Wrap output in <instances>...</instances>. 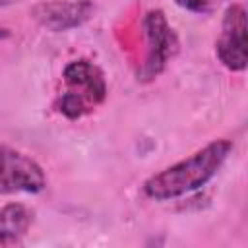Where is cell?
Wrapping results in <instances>:
<instances>
[{"label":"cell","instance_id":"9","mask_svg":"<svg viewBox=\"0 0 248 248\" xmlns=\"http://www.w3.org/2000/svg\"><path fill=\"white\" fill-rule=\"evenodd\" d=\"M6 37H10V31H8V29H2V27H0V39H6Z\"/></svg>","mask_w":248,"mask_h":248},{"label":"cell","instance_id":"5","mask_svg":"<svg viewBox=\"0 0 248 248\" xmlns=\"http://www.w3.org/2000/svg\"><path fill=\"white\" fill-rule=\"evenodd\" d=\"M248 23L242 4H231L225 10L221 21V35L215 43V54L219 62L231 72H242L246 68L248 48Z\"/></svg>","mask_w":248,"mask_h":248},{"label":"cell","instance_id":"7","mask_svg":"<svg viewBox=\"0 0 248 248\" xmlns=\"http://www.w3.org/2000/svg\"><path fill=\"white\" fill-rule=\"evenodd\" d=\"M33 223V211L23 203H6L0 207V246H17L27 236Z\"/></svg>","mask_w":248,"mask_h":248},{"label":"cell","instance_id":"8","mask_svg":"<svg viewBox=\"0 0 248 248\" xmlns=\"http://www.w3.org/2000/svg\"><path fill=\"white\" fill-rule=\"evenodd\" d=\"M225 0H174V4H178L182 10H188L198 16H209V14L217 12V8Z\"/></svg>","mask_w":248,"mask_h":248},{"label":"cell","instance_id":"2","mask_svg":"<svg viewBox=\"0 0 248 248\" xmlns=\"http://www.w3.org/2000/svg\"><path fill=\"white\" fill-rule=\"evenodd\" d=\"M62 93L56 99V110L68 120H79L95 110L108 93L103 70L91 60L79 58L66 64L62 72Z\"/></svg>","mask_w":248,"mask_h":248},{"label":"cell","instance_id":"6","mask_svg":"<svg viewBox=\"0 0 248 248\" xmlns=\"http://www.w3.org/2000/svg\"><path fill=\"white\" fill-rule=\"evenodd\" d=\"M93 14L95 4L91 0H46L31 8V17L52 33L81 27Z\"/></svg>","mask_w":248,"mask_h":248},{"label":"cell","instance_id":"3","mask_svg":"<svg viewBox=\"0 0 248 248\" xmlns=\"http://www.w3.org/2000/svg\"><path fill=\"white\" fill-rule=\"evenodd\" d=\"M143 33H145V60L138 70L140 81H153L167 64L176 56L180 43L178 35L169 23L167 16L161 10H149L143 17Z\"/></svg>","mask_w":248,"mask_h":248},{"label":"cell","instance_id":"4","mask_svg":"<svg viewBox=\"0 0 248 248\" xmlns=\"http://www.w3.org/2000/svg\"><path fill=\"white\" fill-rule=\"evenodd\" d=\"M45 188L43 167L29 155L0 143V194H39Z\"/></svg>","mask_w":248,"mask_h":248},{"label":"cell","instance_id":"1","mask_svg":"<svg viewBox=\"0 0 248 248\" xmlns=\"http://www.w3.org/2000/svg\"><path fill=\"white\" fill-rule=\"evenodd\" d=\"M232 143L229 140H215L198 149L190 157L155 172L143 182V194L155 202L176 200L203 188L223 167Z\"/></svg>","mask_w":248,"mask_h":248}]
</instances>
